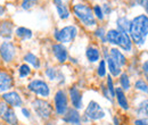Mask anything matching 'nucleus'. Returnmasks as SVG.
<instances>
[{
  "instance_id": "4468645a",
  "label": "nucleus",
  "mask_w": 148,
  "mask_h": 125,
  "mask_svg": "<svg viewBox=\"0 0 148 125\" xmlns=\"http://www.w3.org/2000/svg\"><path fill=\"white\" fill-rule=\"evenodd\" d=\"M64 115H65L64 116V121L66 123L75 125L80 124V114L77 113L76 109H69V110H66V113Z\"/></svg>"
},
{
  "instance_id": "412c9836",
  "label": "nucleus",
  "mask_w": 148,
  "mask_h": 125,
  "mask_svg": "<svg viewBox=\"0 0 148 125\" xmlns=\"http://www.w3.org/2000/svg\"><path fill=\"white\" fill-rule=\"evenodd\" d=\"M116 25H117V31L122 32V33H129L130 27V20L127 17H120L116 20Z\"/></svg>"
},
{
  "instance_id": "393cba45",
  "label": "nucleus",
  "mask_w": 148,
  "mask_h": 125,
  "mask_svg": "<svg viewBox=\"0 0 148 125\" xmlns=\"http://www.w3.org/2000/svg\"><path fill=\"white\" fill-rule=\"evenodd\" d=\"M24 60L29 64H31L34 68H39L40 67V60L36 55H33L32 53H27V54L24 56Z\"/></svg>"
},
{
  "instance_id": "a211bd4d",
  "label": "nucleus",
  "mask_w": 148,
  "mask_h": 125,
  "mask_svg": "<svg viewBox=\"0 0 148 125\" xmlns=\"http://www.w3.org/2000/svg\"><path fill=\"white\" fill-rule=\"evenodd\" d=\"M115 96H116L117 102H119V105L121 107L123 108V109H125V110L129 109V104H128V100H127V97H125L123 90L121 89V88H117V89L115 90Z\"/></svg>"
},
{
  "instance_id": "9d476101",
  "label": "nucleus",
  "mask_w": 148,
  "mask_h": 125,
  "mask_svg": "<svg viewBox=\"0 0 148 125\" xmlns=\"http://www.w3.org/2000/svg\"><path fill=\"white\" fill-rule=\"evenodd\" d=\"M2 99L8 104L10 105L12 107H21L23 101L19 97V94L15 91H9V92H5L2 94Z\"/></svg>"
},
{
  "instance_id": "6e6552de",
  "label": "nucleus",
  "mask_w": 148,
  "mask_h": 125,
  "mask_svg": "<svg viewBox=\"0 0 148 125\" xmlns=\"http://www.w3.org/2000/svg\"><path fill=\"white\" fill-rule=\"evenodd\" d=\"M0 117L9 125H17V117L14 109L6 104H0Z\"/></svg>"
},
{
  "instance_id": "72a5a7b5",
  "label": "nucleus",
  "mask_w": 148,
  "mask_h": 125,
  "mask_svg": "<svg viewBox=\"0 0 148 125\" xmlns=\"http://www.w3.org/2000/svg\"><path fill=\"white\" fill-rule=\"evenodd\" d=\"M46 75L48 76V79H49V80L54 81V80L57 79L58 73H57V71H56L55 68H47V71H46Z\"/></svg>"
},
{
  "instance_id": "423d86ee",
  "label": "nucleus",
  "mask_w": 148,
  "mask_h": 125,
  "mask_svg": "<svg viewBox=\"0 0 148 125\" xmlns=\"http://www.w3.org/2000/svg\"><path fill=\"white\" fill-rule=\"evenodd\" d=\"M84 115L91 121H98L105 117V111L99 106V104H97L96 101H90L84 110Z\"/></svg>"
},
{
  "instance_id": "7c9ffc66",
  "label": "nucleus",
  "mask_w": 148,
  "mask_h": 125,
  "mask_svg": "<svg viewBox=\"0 0 148 125\" xmlns=\"http://www.w3.org/2000/svg\"><path fill=\"white\" fill-rule=\"evenodd\" d=\"M93 12V15H95V17H97L99 20H103L104 19V13H103V8L99 6V5H96L95 7H93L92 9Z\"/></svg>"
},
{
  "instance_id": "6ab92c4d",
  "label": "nucleus",
  "mask_w": 148,
  "mask_h": 125,
  "mask_svg": "<svg viewBox=\"0 0 148 125\" xmlns=\"http://www.w3.org/2000/svg\"><path fill=\"white\" fill-rule=\"evenodd\" d=\"M137 115L140 120H148V99L141 101L137 108Z\"/></svg>"
},
{
  "instance_id": "b1692460",
  "label": "nucleus",
  "mask_w": 148,
  "mask_h": 125,
  "mask_svg": "<svg viewBox=\"0 0 148 125\" xmlns=\"http://www.w3.org/2000/svg\"><path fill=\"white\" fill-rule=\"evenodd\" d=\"M106 61H107V64H108V70H110V72L112 73V75L117 76V75H120V74H121V70H120V67L114 63V60H113V59H112L111 57H110L107 54H106Z\"/></svg>"
},
{
  "instance_id": "7ed1b4c3",
  "label": "nucleus",
  "mask_w": 148,
  "mask_h": 125,
  "mask_svg": "<svg viewBox=\"0 0 148 125\" xmlns=\"http://www.w3.org/2000/svg\"><path fill=\"white\" fill-rule=\"evenodd\" d=\"M77 34V29L74 25L65 26L60 30L55 31V39L60 43H70L72 42Z\"/></svg>"
},
{
  "instance_id": "79ce46f5",
  "label": "nucleus",
  "mask_w": 148,
  "mask_h": 125,
  "mask_svg": "<svg viewBox=\"0 0 148 125\" xmlns=\"http://www.w3.org/2000/svg\"><path fill=\"white\" fill-rule=\"evenodd\" d=\"M5 12H6V9H5V7L0 5V16H2V15L5 14Z\"/></svg>"
},
{
  "instance_id": "37998d69",
  "label": "nucleus",
  "mask_w": 148,
  "mask_h": 125,
  "mask_svg": "<svg viewBox=\"0 0 148 125\" xmlns=\"http://www.w3.org/2000/svg\"><path fill=\"white\" fill-rule=\"evenodd\" d=\"M48 125H51V124H48Z\"/></svg>"
},
{
  "instance_id": "2eb2a0df",
  "label": "nucleus",
  "mask_w": 148,
  "mask_h": 125,
  "mask_svg": "<svg viewBox=\"0 0 148 125\" xmlns=\"http://www.w3.org/2000/svg\"><path fill=\"white\" fill-rule=\"evenodd\" d=\"M110 57H111L112 59L114 60V63H115V64H116L119 67L124 66V65H125V63H127V59H125L124 55L122 54V53H121L119 49H116V48H113V49H111Z\"/></svg>"
},
{
  "instance_id": "473e14b6",
  "label": "nucleus",
  "mask_w": 148,
  "mask_h": 125,
  "mask_svg": "<svg viewBox=\"0 0 148 125\" xmlns=\"http://www.w3.org/2000/svg\"><path fill=\"white\" fill-rule=\"evenodd\" d=\"M95 34H96V36H98L103 42H106V31H105L104 27H98L95 31Z\"/></svg>"
},
{
  "instance_id": "f3484780",
  "label": "nucleus",
  "mask_w": 148,
  "mask_h": 125,
  "mask_svg": "<svg viewBox=\"0 0 148 125\" xmlns=\"http://www.w3.org/2000/svg\"><path fill=\"white\" fill-rule=\"evenodd\" d=\"M117 46L120 48H122L124 51H131V49H132V41H131L130 36H128V33H122L121 32Z\"/></svg>"
},
{
  "instance_id": "4be33fe9",
  "label": "nucleus",
  "mask_w": 148,
  "mask_h": 125,
  "mask_svg": "<svg viewBox=\"0 0 148 125\" xmlns=\"http://www.w3.org/2000/svg\"><path fill=\"white\" fill-rule=\"evenodd\" d=\"M86 56H87V58H88L89 61L96 63V61H98L99 58H100V53H99V50H98L97 48H95V47H88V48H87V51H86Z\"/></svg>"
},
{
  "instance_id": "f257e3e1",
  "label": "nucleus",
  "mask_w": 148,
  "mask_h": 125,
  "mask_svg": "<svg viewBox=\"0 0 148 125\" xmlns=\"http://www.w3.org/2000/svg\"><path fill=\"white\" fill-rule=\"evenodd\" d=\"M129 33L131 41L137 46H143L148 36V16L139 15L130 22Z\"/></svg>"
},
{
  "instance_id": "58836bf2",
  "label": "nucleus",
  "mask_w": 148,
  "mask_h": 125,
  "mask_svg": "<svg viewBox=\"0 0 148 125\" xmlns=\"http://www.w3.org/2000/svg\"><path fill=\"white\" fill-rule=\"evenodd\" d=\"M103 13H104V15L111 13V7H110V5H104V10H103Z\"/></svg>"
},
{
  "instance_id": "c85d7f7f",
  "label": "nucleus",
  "mask_w": 148,
  "mask_h": 125,
  "mask_svg": "<svg viewBox=\"0 0 148 125\" xmlns=\"http://www.w3.org/2000/svg\"><path fill=\"white\" fill-rule=\"evenodd\" d=\"M18 73H19V77H21V79H23V77L27 76V75L31 73V68H30V66H29V65L23 64V65H21V66H19Z\"/></svg>"
},
{
  "instance_id": "c9c22d12",
  "label": "nucleus",
  "mask_w": 148,
  "mask_h": 125,
  "mask_svg": "<svg viewBox=\"0 0 148 125\" xmlns=\"http://www.w3.org/2000/svg\"><path fill=\"white\" fill-rule=\"evenodd\" d=\"M138 2H139L140 6H143L145 8V10L148 13V0H138Z\"/></svg>"
},
{
  "instance_id": "e433bc0d",
  "label": "nucleus",
  "mask_w": 148,
  "mask_h": 125,
  "mask_svg": "<svg viewBox=\"0 0 148 125\" xmlns=\"http://www.w3.org/2000/svg\"><path fill=\"white\" fill-rule=\"evenodd\" d=\"M143 72H144V74H145L146 79L148 80V60L147 61H145L144 65H143Z\"/></svg>"
},
{
  "instance_id": "f03ea898",
  "label": "nucleus",
  "mask_w": 148,
  "mask_h": 125,
  "mask_svg": "<svg viewBox=\"0 0 148 125\" xmlns=\"http://www.w3.org/2000/svg\"><path fill=\"white\" fill-rule=\"evenodd\" d=\"M74 15L79 18L86 26L96 25V17L93 15L92 9L84 3H76L73 7Z\"/></svg>"
},
{
  "instance_id": "20e7f679",
  "label": "nucleus",
  "mask_w": 148,
  "mask_h": 125,
  "mask_svg": "<svg viewBox=\"0 0 148 125\" xmlns=\"http://www.w3.org/2000/svg\"><path fill=\"white\" fill-rule=\"evenodd\" d=\"M32 107L34 109V111L37 113V115L40 118L43 120H48L51 115V106L49 102L41 100V99H36L32 101Z\"/></svg>"
},
{
  "instance_id": "f704fd0d",
  "label": "nucleus",
  "mask_w": 148,
  "mask_h": 125,
  "mask_svg": "<svg viewBox=\"0 0 148 125\" xmlns=\"http://www.w3.org/2000/svg\"><path fill=\"white\" fill-rule=\"evenodd\" d=\"M107 90L110 91V96L111 97H114L115 96V90H114V85H113V81H112V77L108 76L107 77Z\"/></svg>"
},
{
  "instance_id": "9b49d317",
  "label": "nucleus",
  "mask_w": 148,
  "mask_h": 125,
  "mask_svg": "<svg viewBox=\"0 0 148 125\" xmlns=\"http://www.w3.org/2000/svg\"><path fill=\"white\" fill-rule=\"evenodd\" d=\"M53 54L59 63H65L67 60V50L62 43H56L53 46Z\"/></svg>"
},
{
  "instance_id": "aec40b11",
  "label": "nucleus",
  "mask_w": 148,
  "mask_h": 125,
  "mask_svg": "<svg viewBox=\"0 0 148 125\" xmlns=\"http://www.w3.org/2000/svg\"><path fill=\"white\" fill-rule=\"evenodd\" d=\"M15 33H16V36L19 38L21 40H30L33 36V33H32V31L30 29L23 27V26L17 27L16 31H15Z\"/></svg>"
},
{
  "instance_id": "a19ab883",
  "label": "nucleus",
  "mask_w": 148,
  "mask_h": 125,
  "mask_svg": "<svg viewBox=\"0 0 148 125\" xmlns=\"http://www.w3.org/2000/svg\"><path fill=\"white\" fill-rule=\"evenodd\" d=\"M55 2V5H66V2L69 0H53Z\"/></svg>"
},
{
  "instance_id": "bb28decb",
  "label": "nucleus",
  "mask_w": 148,
  "mask_h": 125,
  "mask_svg": "<svg viewBox=\"0 0 148 125\" xmlns=\"http://www.w3.org/2000/svg\"><path fill=\"white\" fill-rule=\"evenodd\" d=\"M37 3L38 0H23L21 3V7L24 10H29V9H32Z\"/></svg>"
},
{
  "instance_id": "4c0bfd02",
  "label": "nucleus",
  "mask_w": 148,
  "mask_h": 125,
  "mask_svg": "<svg viewBox=\"0 0 148 125\" xmlns=\"http://www.w3.org/2000/svg\"><path fill=\"white\" fill-rule=\"evenodd\" d=\"M136 125H148V121L147 120H137L134 122Z\"/></svg>"
},
{
  "instance_id": "2f4dec72",
  "label": "nucleus",
  "mask_w": 148,
  "mask_h": 125,
  "mask_svg": "<svg viewBox=\"0 0 148 125\" xmlns=\"http://www.w3.org/2000/svg\"><path fill=\"white\" fill-rule=\"evenodd\" d=\"M97 73L100 77H104L106 75V61L105 60H101L99 63V66H98V70H97Z\"/></svg>"
},
{
  "instance_id": "ddd939ff",
  "label": "nucleus",
  "mask_w": 148,
  "mask_h": 125,
  "mask_svg": "<svg viewBox=\"0 0 148 125\" xmlns=\"http://www.w3.org/2000/svg\"><path fill=\"white\" fill-rule=\"evenodd\" d=\"M0 36L6 39H10L13 36V23L9 20H5L0 24Z\"/></svg>"
},
{
  "instance_id": "f8f14e48",
  "label": "nucleus",
  "mask_w": 148,
  "mask_h": 125,
  "mask_svg": "<svg viewBox=\"0 0 148 125\" xmlns=\"http://www.w3.org/2000/svg\"><path fill=\"white\" fill-rule=\"evenodd\" d=\"M13 87V77L7 72L0 71V93Z\"/></svg>"
},
{
  "instance_id": "c756f323",
  "label": "nucleus",
  "mask_w": 148,
  "mask_h": 125,
  "mask_svg": "<svg viewBox=\"0 0 148 125\" xmlns=\"http://www.w3.org/2000/svg\"><path fill=\"white\" fill-rule=\"evenodd\" d=\"M136 89L139 91H143L145 93H148V84L144 80H138L136 82Z\"/></svg>"
},
{
  "instance_id": "39448f33",
  "label": "nucleus",
  "mask_w": 148,
  "mask_h": 125,
  "mask_svg": "<svg viewBox=\"0 0 148 125\" xmlns=\"http://www.w3.org/2000/svg\"><path fill=\"white\" fill-rule=\"evenodd\" d=\"M16 56V46L10 41H3L0 44V57L3 61L10 63Z\"/></svg>"
},
{
  "instance_id": "a878e982",
  "label": "nucleus",
  "mask_w": 148,
  "mask_h": 125,
  "mask_svg": "<svg viewBox=\"0 0 148 125\" xmlns=\"http://www.w3.org/2000/svg\"><path fill=\"white\" fill-rule=\"evenodd\" d=\"M56 9H57V13L59 15V18L62 19H67L70 17V10L67 8L66 5H55Z\"/></svg>"
},
{
  "instance_id": "5701e85b",
  "label": "nucleus",
  "mask_w": 148,
  "mask_h": 125,
  "mask_svg": "<svg viewBox=\"0 0 148 125\" xmlns=\"http://www.w3.org/2000/svg\"><path fill=\"white\" fill-rule=\"evenodd\" d=\"M120 34L121 32L117 30H110L108 32H106V41L110 42L111 44H115L117 46L119 39H120Z\"/></svg>"
},
{
  "instance_id": "dca6fc26",
  "label": "nucleus",
  "mask_w": 148,
  "mask_h": 125,
  "mask_svg": "<svg viewBox=\"0 0 148 125\" xmlns=\"http://www.w3.org/2000/svg\"><path fill=\"white\" fill-rule=\"evenodd\" d=\"M70 97H71V100H72V104L76 109H80L82 108V96H81V92L76 88H71L70 89Z\"/></svg>"
},
{
  "instance_id": "0eeeda50",
  "label": "nucleus",
  "mask_w": 148,
  "mask_h": 125,
  "mask_svg": "<svg viewBox=\"0 0 148 125\" xmlns=\"http://www.w3.org/2000/svg\"><path fill=\"white\" fill-rule=\"evenodd\" d=\"M29 90H31L32 92H34L38 96L41 97H48L50 94V89L48 87V84L45 81L41 80H33L30 82L29 84Z\"/></svg>"
},
{
  "instance_id": "cd10ccee",
  "label": "nucleus",
  "mask_w": 148,
  "mask_h": 125,
  "mask_svg": "<svg viewBox=\"0 0 148 125\" xmlns=\"http://www.w3.org/2000/svg\"><path fill=\"white\" fill-rule=\"evenodd\" d=\"M120 82H121V85H122V90H129L130 88V80H129V76L123 73L121 75V79H120Z\"/></svg>"
},
{
  "instance_id": "ea45409f",
  "label": "nucleus",
  "mask_w": 148,
  "mask_h": 125,
  "mask_svg": "<svg viewBox=\"0 0 148 125\" xmlns=\"http://www.w3.org/2000/svg\"><path fill=\"white\" fill-rule=\"evenodd\" d=\"M22 114H23L25 117H30V111H29V109H26V108H22Z\"/></svg>"
},
{
  "instance_id": "1a4fd4ad",
  "label": "nucleus",
  "mask_w": 148,
  "mask_h": 125,
  "mask_svg": "<svg viewBox=\"0 0 148 125\" xmlns=\"http://www.w3.org/2000/svg\"><path fill=\"white\" fill-rule=\"evenodd\" d=\"M55 107L58 115H64L67 110V97L63 90H59L56 92Z\"/></svg>"
}]
</instances>
